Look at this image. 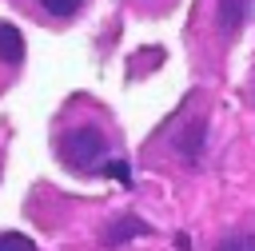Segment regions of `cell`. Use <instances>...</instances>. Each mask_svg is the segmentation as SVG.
<instances>
[{
    "label": "cell",
    "instance_id": "obj_8",
    "mask_svg": "<svg viewBox=\"0 0 255 251\" xmlns=\"http://www.w3.org/2000/svg\"><path fill=\"white\" fill-rule=\"evenodd\" d=\"M151 4H159V0H151Z\"/></svg>",
    "mask_w": 255,
    "mask_h": 251
},
{
    "label": "cell",
    "instance_id": "obj_6",
    "mask_svg": "<svg viewBox=\"0 0 255 251\" xmlns=\"http://www.w3.org/2000/svg\"><path fill=\"white\" fill-rule=\"evenodd\" d=\"M215 251H255V231H235V235H227Z\"/></svg>",
    "mask_w": 255,
    "mask_h": 251
},
{
    "label": "cell",
    "instance_id": "obj_2",
    "mask_svg": "<svg viewBox=\"0 0 255 251\" xmlns=\"http://www.w3.org/2000/svg\"><path fill=\"white\" fill-rule=\"evenodd\" d=\"M167 147L179 155V163H199L207 151V120L203 116H183L175 131L167 135Z\"/></svg>",
    "mask_w": 255,
    "mask_h": 251
},
{
    "label": "cell",
    "instance_id": "obj_7",
    "mask_svg": "<svg viewBox=\"0 0 255 251\" xmlns=\"http://www.w3.org/2000/svg\"><path fill=\"white\" fill-rule=\"evenodd\" d=\"M0 251H36L28 235H16V231H4L0 235Z\"/></svg>",
    "mask_w": 255,
    "mask_h": 251
},
{
    "label": "cell",
    "instance_id": "obj_3",
    "mask_svg": "<svg viewBox=\"0 0 255 251\" xmlns=\"http://www.w3.org/2000/svg\"><path fill=\"white\" fill-rule=\"evenodd\" d=\"M215 36L219 40H235L243 32V24L255 16V0H215Z\"/></svg>",
    "mask_w": 255,
    "mask_h": 251
},
{
    "label": "cell",
    "instance_id": "obj_5",
    "mask_svg": "<svg viewBox=\"0 0 255 251\" xmlns=\"http://www.w3.org/2000/svg\"><path fill=\"white\" fill-rule=\"evenodd\" d=\"M28 4H36V12H40L44 20L68 24V20H76V16L84 12V4H88V0H28Z\"/></svg>",
    "mask_w": 255,
    "mask_h": 251
},
{
    "label": "cell",
    "instance_id": "obj_1",
    "mask_svg": "<svg viewBox=\"0 0 255 251\" xmlns=\"http://www.w3.org/2000/svg\"><path fill=\"white\" fill-rule=\"evenodd\" d=\"M56 159L64 167H72L76 175H92L96 171V175H112L120 183H128V175H131L128 163L116 159V131L100 116V108L80 116V120L60 124V131H56Z\"/></svg>",
    "mask_w": 255,
    "mask_h": 251
},
{
    "label": "cell",
    "instance_id": "obj_9",
    "mask_svg": "<svg viewBox=\"0 0 255 251\" xmlns=\"http://www.w3.org/2000/svg\"><path fill=\"white\" fill-rule=\"evenodd\" d=\"M251 92H255V88H251Z\"/></svg>",
    "mask_w": 255,
    "mask_h": 251
},
{
    "label": "cell",
    "instance_id": "obj_4",
    "mask_svg": "<svg viewBox=\"0 0 255 251\" xmlns=\"http://www.w3.org/2000/svg\"><path fill=\"white\" fill-rule=\"evenodd\" d=\"M24 60V36L12 28V24H0V80L12 76Z\"/></svg>",
    "mask_w": 255,
    "mask_h": 251
}]
</instances>
